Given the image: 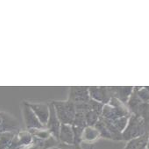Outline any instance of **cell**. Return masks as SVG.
<instances>
[{"instance_id": "obj_1", "label": "cell", "mask_w": 149, "mask_h": 149, "mask_svg": "<svg viewBox=\"0 0 149 149\" xmlns=\"http://www.w3.org/2000/svg\"><path fill=\"white\" fill-rule=\"evenodd\" d=\"M148 125L146 120L138 115L132 114L129 118L127 125L122 132V141H129L147 133Z\"/></svg>"}, {"instance_id": "obj_2", "label": "cell", "mask_w": 149, "mask_h": 149, "mask_svg": "<svg viewBox=\"0 0 149 149\" xmlns=\"http://www.w3.org/2000/svg\"><path fill=\"white\" fill-rule=\"evenodd\" d=\"M132 113L125 104L112 97L108 104L104 105L101 118L107 120H115L123 117H130Z\"/></svg>"}, {"instance_id": "obj_3", "label": "cell", "mask_w": 149, "mask_h": 149, "mask_svg": "<svg viewBox=\"0 0 149 149\" xmlns=\"http://www.w3.org/2000/svg\"><path fill=\"white\" fill-rule=\"evenodd\" d=\"M57 117L61 124L72 125L76 117V105L69 101H53L52 102Z\"/></svg>"}, {"instance_id": "obj_4", "label": "cell", "mask_w": 149, "mask_h": 149, "mask_svg": "<svg viewBox=\"0 0 149 149\" xmlns=\"http://www.w3.org/2000/svg\"><path fill=\"white\" fill-rule=\"evenodd\" d=\"M22 113H23V118H24L25 125H26L27 131L37 130V129H45L46 128L40 122L37 116L35 115V113L33 111V110L29 106V104L26 102H24L22 104Z\"/></svg>"}, {"instance_id": "obj_5", "label": "cell", "mask_w": 149, "mask_h": 149, "mask_svg": "<svg viewBox=\"0 0 149 149\" xmlns=\"http://www.w3.org/2000/svg\"><path fill=\"white\" fill-rule=\"evenodd\" d=\"M89 94V87L77 86V87H69L68 101L73 104H84L91 100Z\"/></svg>"}, {"instance_id": "obj_6", "label": "cell", "mask_w": 149, "mask_h": 149, "mask_svg": "<svg viewBox=\"0 0 149 149\" xmlns=\"http://www.w3.org/2000/svg\"><path fill=\"white\" fill-rule=\"evenodd\" d=\"M89 94L92 100L103 104H108L111 99L109 87L104 86H91L89 87Z\"/></svg>"}, {"instance_id": "obj_7", "label": "cell", "mask_w": 149, "mask_h": 149, "mask_svg": "<svg viewBox=\"0 0 149 149\" xmlns=\"http://www.w3.org/2000/svg\"><path fill=\"white\" fill-rule=\"evenodd\" d=\"M34 137L29 131H19L16 133L9 149H24L33 142Z\"/></svg>"}, {"instance_id": "obj_8", "label": "cell", "mask_w": 149, "mask_h": 149, "mask_svg": "<svg viewBox=\"0 0 149 149\" xmlns=\"http://www.w3.org/2000/svg\"><path fill=\"white\" fill-rule=\"evenodd\" d=\"M49 110H50V115H49V118L46 125V128L51 133V135L59 141V135H60L61 123L57 117L53 103L49 104Z\"/></svg>"}, {"instance_id": "obj_9", "label": "cell", "mask_w": 149, "mask_h": 149, "mask_svg": "<svg viewBox=\"0 0 149 149\" xmlns=\"http://www.w3.org/2000/svg\"><path fill=\"white\" fill-rule=\"evenodd\" d=\"M111 98H117L124 104H127L130 97L133 92L134 87L127 86V87H109Z\"/></svg>"}, {"instance_id": "obj_10", "label": "cell", "mask_w": 149, "mask_h": 149, "mask_svg": "<svg viewBox=\"0 0 149 149\" xmlns=\"http://www.w3.org/2000/svg\"><path fill=\"white\" fill-rule=\"evenodd\" d=\"M29 104V103H28ZM29 106L33 110V111L37 116L40 122L46 127L49 115H50V110H49V104H29Z\"/></svg>"}, {"instance_id": "obj_11", "label": "cell", "mask_w": 149, "mask_h": 149, "mask_svg": "<svg viewBox=\"0 0 149 149\" xmlns=\"http://www.w3.org/2000/svg\"><path fill=\"white\" fill-rule=\"evenodd\" d=\"M59 142L64 145H74V135L72 125L61 124Z\"/></svg>"}, {"instance_id": "obj_12", "label": "cell", "mask_w": 149, "mask_h": 149, "mask_svg": "<svg viewBox=\"0 0 149 149\" xmlns=\"http://www.w3.org/2000/svg\"><path fill=\"white\" fill-rule=\"evenodd\" d=\"M100 138V133L95 126H87L83 132L82 143L93 145V143H95Z\"/></svg>"}, {"instance_id": "obj_13", "label": "cell", "mask_w": 149, "mask_h": 149, "mask_svg": "<svg viewBox=\"0 0 149 149\" xmlns=\"http://www.w3.org/2000/svg\"><path fill=\"white\" fill-rule=\"evenodd\" d=\"M148 140H149V132L144 134L143 136L127 141L125 146L123 149H146Z\"/></svg>"}, {"instance_id": "obj_14", "label": "cell", "mask_w": 149, "mask_h": 149, "mask_svg": "<svg viewBox=\"0 0 149 149\" xmlns=\"http://www.w3.org/2000/svg\"><path fill=\"white\" fill-rule=\"evenodd\" d=\"M18 132H8L0 133V149H9Z\"/></svg>"}, {"instance_id": "obj_15", "label": "cell", "mask_w": 149, "mask_h": 149, "mask_svg": "<svg viewBox=\"0 0 149 149\" xmlns=\"http://www.w3.org/2000/svg\"><path fill=\"white\" fill-rule=\"evenodd\" d=\"M133 91L143 103H149V86L134 87Z\"/></svg>"}, {"instance_id": "obj_16", "label": "cell", "mask_w": 149, "mask_h": 149, "mask_svg": "<svg viewBox=\"0 0 149 149\" xmlns=\"http://www.w3.org/2000/svg\"><path fill=\"white\" fill-rule=\"evenodd\" d=\"M2 122H3V117H2V112H0V126L2 125Z\"/></svg>"}, {"instance_id": "obj_17", "label": "cell", "mask_w": 149, "mask_h": 149, "mask_svg": "<svg viewBox=\"0 0 149 149\" xmlns=\"http://www.w3.org/2000/svg\"><path fill=\"white\" fill-rule=\"evenodd\" d=\"M146 149H147V148H146Z\"/></svg>"}]
</instances>
